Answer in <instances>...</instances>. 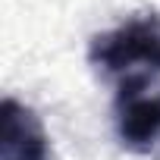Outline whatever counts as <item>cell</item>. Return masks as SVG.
Instances as JSON below:
<instances>
[{
    "mask_svg": "<svg viewBox=\"0 0 160 160\" xmlns=\"http://www.w3.org/2000/svg\"><path fill=\"white\" fill-rule=\"evenodd\" d=\"M98 72L116 78H151L160 72V16H135L116 28L98 32L88 44Z\"/></svg>",
    "mask_w": 160,
    "mask_h": 160,
    "instance_id": "cell-1",
    "label": "cell"
},
{
    "mask_svg": "<svg viewBox=\"0 0 160 160\" xmlns=\"http://www.w3.org/2000/svg\"><path fill=\"white\" fill-rule=\"evenodd\" d=\"M116 135L122 148L151 154L160 148V85L151 78H126L116 94Z\"/></svg>",
    "mask_w": 160,
    "mask_h": 160,
    "instance_id": "cell-2",
    "label": "cell"
},
{
    "mask_svg": "<svg viewBox=\"0 0 160 160\" xmlns=\"http://www.w3.org/2000/svg\"><path fill=\"white\" fill-rule=\"evenodd\" d=\"M0 160H50V138L41 116L16 98L0 104Z\"/></svg>",
    "mask_w": 160,
    "mask_h": 160,
    "instance_id": "cell-3",
    "label": "cell"
}]
</instances>
